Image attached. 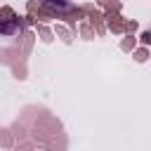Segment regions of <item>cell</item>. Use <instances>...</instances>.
<instances>
[{"label":"cell","mask_w":151,"mask_h":151,"mask_svg":"<svg viewBox=\"0 0 151 151\" xmlns=\"http://www.w3.org/2000/svg\"><path fill=\"white\" fill-rule=\"evenodd\" d=\"M97 5L99 7H106V9H116V12H120V7H123L118 0H97Z\"/></svg>","instance_id":"cell-10"},{"label":"cell","mask_w":151,"mask_h":151,"mask_svg":"<svg viewBox=\"0 0 151 151\" xmlns=\"http://www.w3.org/2000/svg\"><path fill=\"white\" fill-rule=\"evenodd\" d=\"M17 28H19V17L12 19V21H2V19H0V33H2V35H14Z\"/></svg>","instance_id":"cell-3"},{"label":"cell","mask_w":151,"mask_h":151,"mask_svg":"<svg viewBox=\"0 0 151 151\" xmlns=\"http://www.w3.org/2000/svg\"><path fill=\"white\" fill-rule=\"evenodd\" d=\"M139 42L149 47V45H151V31H142V35H139Z\"/></svg>","instance_id":"cell-12"},{"label":"cell","mask_w":151,"mask_h":151,"mask_svg":"<svg viewBox=\"0 0 151 151\" xmlns=\"http://www.w3.org/2000/svg\"><path fill=\"white\" fill-rule=\"evenodd\" d=\"M134 47H137V38H134V33H127L123 38V42H120V50L123 52H132Z\"/></svg>","instance_id":"cell-5"},{"label":"cell","mask_w":151,"mask_h":151,"mask_svg":"<svg viewBox=\"0 0 151 151\" xmlns=\"http://www.w3.org/2000/svg\"><path fill=\"white\" fill-rule=\"evenodd\" d=\"M38 0H28V5H26V9H28V14H35V9H38Z\"/></svg>","instance_id":"cell-13"},{"label":"cell","mask_w":151,"mask_h":151,"mask_svg":"<svg viewBox=\"0 0 151 151\" xmlns=\"http://www.w3.org/2000/svg\"><path fill=\"white\" fill-rule=\"evenodd\" d=\"M104 19H106L109 31H113V33H125V28H123L125 19H123V17H120L116 9H106V12H104Z\"/></svg>","instance_id":"cell-1"},{"label":"cell","mask_w":151,"mask_h":151,"mask_svg":"<svg viewBox=\"0 0 151 151\" xmlns=\"http://www.w3.org/2000/svg\"><path fill=\"white\" fill-rule=\"evenodd\" d=\"M40 5H45V7H50L54 14H57V19L61 17V12H66L68 7H71V2L68 0H38Z\"/></svg>","instance_id":"cell-2"},{"label":"cell","mask_w":151,"mask_h":151,"mask_svg":"<svg viewBox=\"0 0 151 151\" xmlns=\"http://www.w3.org/2000/svg\"><path fill=\"white\" fill-rule=\"evenodd\" d=\"M54 35H59L64 42H71V40H73L71 28H66V26H61V24H57V26H54Z\"/></svg>","instance_id":"cell-4"},{"label":"cell","mask_w":151,"mask_h":151,"mask_svg":"<svg viewBox=\"0 0 151 151\" xmlns=\"http://www.w3.org/2000/svg\"><path fill=\"white\" fill-rule=\"evenodd\" d=\"M35 26H38V35H40L42 42H52V40H54V33H52L45 24H35Z\"/></svg>","instance_id":"cell-7"},{"label":"cell","mask_w":151,"mask_h":151,"mask_svg":"<svg viewBox=\"0 0 151 151\" xmlns=\"http://www.w3.org/2000/svg\"><path fill=\"white\" fill-rule=\"evenodd\" d=\"M80 35H83L85 40H92V38H94V26L83 21V24H80Z\"/></svg>","instance_id":"cell-8"},{"label":"cell","mask_w":151,"mask_h":151,"mask_svg":"<svg viewBox=\"0 0 151 151\" xmlns=\"http://www.w3.org/2000/svg\"><path fill=\"white\" fill-rule=\"evenodd\" d=\"M132 59H134V61H139V64H144V61L149 59V47H146V45L134 47V50H132Z\"/></svg>","instance_id":"cell-6"},{"label":"cell","mask_w":151,"mask_h":151,"mask_svg":"<svg viewBox=\"0 0 151 151\" xmlns=\"http://www.w3.org/2000/svg\"><path fill=\"white\" fill-rule=\"evenodd\" d=\"M123 28H125V33H134V31L139 28V24H137L134 19H125V24H123Z\"/></svg>","instance_id":"cell-11"},{"label":"cell","mask_w":151,"mask_h":151,"mask_svg":"<svg viewBox=\"0 0 151 151\" xmlns=\"http://www.w3.org/2000/svg\"><path fill=\"white\" fill-rule=\"evenodd\" d=\"M0 19L2 21H12V19H17V12L9 5H5V7H0Z\"/></svg>","instance_id":"cell-9"}]
</instances>
